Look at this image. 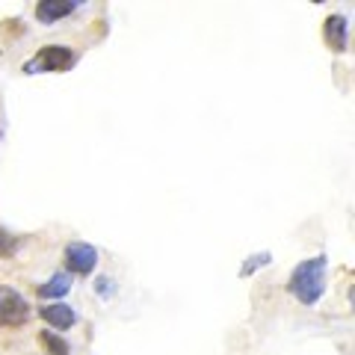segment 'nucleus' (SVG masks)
<instances>
[{"instance_id": "nucleus-1", "label": "nucleus", "mask_w": 355, "mask_h": 355, "mask_svg": "<svg viewBox=\"0 0 355 355\" xmlns=\"http://www.w3.org/2000/svg\"><path fill=\"white\" fill-rule=\"evenodd\" d=\"M326 254H317V258L302 261L293 270L291 282H287V291H291L302 305H317L320 296L326 293Z\"/></svg>"}, {"instance_id": "nucleus-2", "label": "nucleus", "mask_w": 355, "mask_h": 355, "mask_svg": "<svg viewBox=\"0 0 355 355\" xmlns=\"http://www.w3.org/2000/svg\"><path fill=\"white\" fill-rule=\"evenodd\" d=\"M77 62V53L65 44H44V48L36 53L33 60L24 62V74H60L69 71L71 65Z\"/></svg>"}, {"instance_id": "nucleus-3", "label": "nucleus", "mask_w": 355, "mask_h": 355, "mask_svg": "<svg viewBox=\"0 0 355 355\" xmlns=\"http://www.w3.org/2000/svg\"><path fill=\"white\" fill-rule=\"evenodd\" d=\"M30 320V305L12 287H0V326L18 329Z\"/></svg>"}, {"instance_id": "nucleus-4", "label": "nucleus", "mask_w": 355, "mask_h": 355, "mask_svg": "<svg viewBox=\"0 0 355 355\" xmlns=\"http://www.w3.org/2000/svg\"><path fill=\"white\" fill-rule=\"evenodd\" d=\"M65 266L74 275H89L98 266V249L89 243H69L65 246Z\"/></svg>"}, {"instance_id": "nucleus-5", "label": "nucleus", "mask_w": 355, "mask_h": 355, "mask_svg": "<svg viewBox=\"0 0 355 355\" xmlns=\"http://www.w3.org/2000/svg\"><path fill=\"white\" fill-rule=\"evenodd\" d=\"M347 42H349V24L343 15H329L326 18V44L335 53L347 51Z\"/></svg>"}, {"instance_id": "nucleus-6", "label": "nucleus", "mask_w": 355, "mask_h": 355, "mask_svg": "<svg viewBox=\"0 0 355 355\" xmlns=\"http://www.w3.org/2000/svg\"><path fill=\"white\" fill-rule=\"evenodd\" d=\"M74 9H77V3H71V0H42L36 6V21L39 24H57L60 18L71 15Z\"/></svg>"}, {"instance_id": "nucleus-7", "label": "nucleus", "mask_w": 355, "mask_h": 355, "mask_svg": "<svg viewBox=\"0 0 355 355\" xmlns=\"http://www.w3.org/2000/svg\"><path fill=\"white\" fill-rule=\"evenodd\" d=\"M42 320L48 326H53V329H71L74 323H77V314H74V308L71 305H65V302H53V305H44L42 311Z\"/></svg>"}, {"instance_id": "nucleus-8", "label": "nucleus", "mask_w": 355, "mask_h": 355, "mask_svg": "<svg viewBox=\"0 0 355 355\" xmlns=\"http://www.w3.org/2000/svg\"><path fill=\"white\" fill-rule=\"evenodd\" d=\"M71 291V275L69 272H57V275H51L44 284H39V296L42 299H60Z\"/></svg>"}, {"instance_id": "nucleus-9", "label": "nucleus", "mask_w": 355, "mask_h": 355, "mask_svg": "<svg viewBox=\"0 0 355 355\" xmlns=\"http://www.w3.org/2000/svg\"><path fill=\"white\" fill-rule=\"evenodd\" d=\"M39 343L48 349V355H69V343H65L60 335H53V331H42Z\"/></svg>"}, {"instance_id": "nucleus-10", "label": "nucleus", "mask_w": 355, "mask_h": 355, "mask_svg": "<svg viewBox=\"0 0 355 355\" xmlns=\"http://www.w3.org/2000/svg\"><path fill=\"white\" fill-rule=\"evenodd\" d=\"M18 237H12L9 231H0V258H9V254L18 252Z\"/></svg>"}, {"instance_id": "nucleus-11", "label": "nucleus", "mask_w": 355, "mask_h": 355, "mask_svg": "<svg viewBox=\"0 0 355 355\" xmlns=\"http://www.w3.org/2000/svg\"><path fill=\"white\" fill-rule=\"evenodd\" d=\"M270 258H272V254L270 252H261V254H252V258H249V263H243V275H252L254 270H258V266H266V263H270Z\"/></svg>"}, {"instance_id": "nucleus-12", "label": "nucleus", "mask_w": 355, "mask_h": 355, "mask_svg": "<svg viewBox=\"0 0 355 355\" xmlns=\"http://www.w3.org/2000/svg\"><path fill=\"white\" fill-rule=\"evenodd\" d=\"M98 293H101L104 299H110V296H113V279H107V275H104V279H98Z\"/></svg>"}]
</instances>
